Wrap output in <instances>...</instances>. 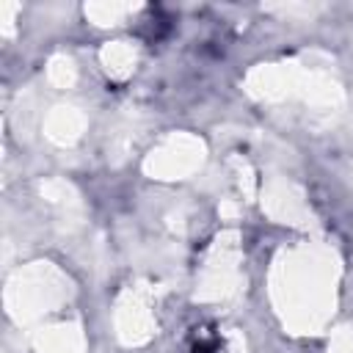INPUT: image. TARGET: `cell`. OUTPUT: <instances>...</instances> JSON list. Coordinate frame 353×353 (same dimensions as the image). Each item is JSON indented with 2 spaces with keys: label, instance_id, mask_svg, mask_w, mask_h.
<instances>
[{
  "label": "cell",
  "instance_id": "1",
  "mask_svg": "<svg viewBox=\"0 0 353 353\" xmlns=\"http://www.w3.org/2000/svg\"><path fill=\"white\" fill-rule=\"evenodd\" d=\"M196 353H215V345H212V342H204V345H196Z\"/></svg>",
  "mask_w": 353,
  "mask_h": 353
}]
</instances>
